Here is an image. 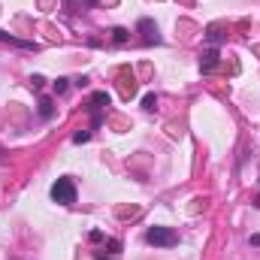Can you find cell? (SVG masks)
I'll list each match as a JSON object with an SVG mask.
<instances>
[{
    "label": "cell",
    "mask_w": 260,
    "mask_h": 260,
    "mask_svg": "<svg viewBox=\"0 0 260 260\" xmlns=\"http://www.w3.org/2000/svg\"><path fill=\"white\" fill-rule=\"evenodd\" d=\"M112 34H115V43H118V46H121V43H127V30H124V27H115Z\"/></svg>",
    "instance_id": "5b68a950"
},
{
    "label": "cell",
    "mask_w": 260,
    "mask_h": 260,
    "mask_svg": "<svg viewBox=\"0 0 260 260\" xmlns=\"http://www.w3.org/2000/svg\"><path fill=\"white\" fill-rule=\"evenodd\" d=\"M52 200L61 203V206H73V203H76V185H73L70 179H58V182L52 185Z\"/></svg>",
    "instance_id": "6da1fadb"
},
{
    "label": "cell",
    "mask_w": 260,
    "mask_h": 260,
    "mask_svg": "<svg viewBox=\"0 0 260 260\" xmlns=\"http://www.w3.org/2000/svg\"><path fill=\"white\" fill-rule=\"evenodd\" d=\"M139 27L145 30V43H157V27H154L148 18H142V21H139Z\"/></svg>",
    "instance_id": "277c9868"
},
{
    "label": "cell",
    "mask_w": 260,
    "mask_h": 260,
    "mask_svg": "<svg viewBox=\"0 0 260 260\" xmlns=\"http://www.w3.org/2000/svg\"><path fill=\"white\" fill-rule=\"evenodd\" d=\"M200 67H203V73H215V67H218V52H215V49L206 52L203 61H200Z\"/></svg>",
    "instance_id": "3957f363"
},
{
    "label": "cell",
    "mask_w": 260,
    "mask_h": 260,
    "mask_svg": "<svg viewBox=\"0 0 260 260\" xmlns=\"http://www.w3.org/2000/svg\"><path fill=\"white\" fill-rule=\"evenodd\" d=\"M85 3H94V0H85Z\"/></svg>",
    "instance_id": "8992f818"
},
{
    "label": "cell",
    "mask_w": 260,
    "mask_h": 260,
    "mask_svg": "<svg viewBox=\"0 0 260 260\" xmlns=\"http://www.w3.org/2000/svg\"><path fill=\"white\" fill-rule=\"evenodd\" d=\"M145 239H148L151 245H160V248H170V245L179 242V236H176L170 227H151V230L145 233Z\"/></svg>",
    "instance_id": "7a4b0ae2"
}]
</instances>
